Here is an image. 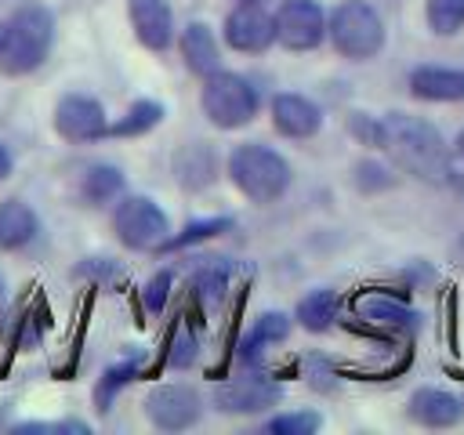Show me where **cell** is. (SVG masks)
<instances>
[{"mask_svg": "<svg viewBox=\"0 0 464 435\" xmlns=\"http://www.w3.org/2000/svg\"><path fill=\"white\" fill-rule=\"evenodd\" d=\"M80 196L87 207H105L123 196V170L112 163H91L80 178Z\"/></svg>", "mask_w": 464, "mask_h": 435, "instance_id": "cell-22", "label": "cell"}, {"mask_svg": "<svg viewBox=\"0 0 464 435\" xmlns=\"http://www.w3.org/2000/svg\"><path fill=\"white\" fill-rule=\"evenodd\" d=\"M76 276H98V279H105V276H116V265L109 257H91V265L76 268Z\"/></svg>", "mask_w": 464, "mask_h": 435, "instance_id": "cell-34", "label": "cell"}, {"mask_svg": "<svg viewBox=\"0 0 464 435\" xmlns=\"http://www.w3.org/2000/svg\"><path fill=\"white\" fill-rule=\"evenodd\" d=\"M406 417L420 428H457L464 417V402L442 388H417L406 399Z\"/></svg>", "mask_w": 464, "mask_h": 435, "instance_id": "cell-15", "label": "cell"}, {"mask_svg": "<svg viewBox=\"0 0 464 435\" xmlns=\"http://www.w3.org/2000/svg\"><path fill=\"white\" fill-rule=\"evenodd\" d=\"M337 312H341V297H337V290L319 286V290H312V294H304V297L297 301L294 319H297L308 334H326V330L337 323Z\"/></svg>", "mask_w": 464, "mask_h": 435, "instance_id": "cell-21", "label": "cell"}, {"mask_svg": "<svg viewBox=\"0 0 464 435\" xmlns=\"http://www.w3.org/2000/svg\"><path fill=\"white\" fill-rule=\"evenodd\" d=\"M228 228H232V218H199V221H188L178 236H167V243H163L160 250H185V246H192V243L225 236Z\"/></svg>", "mask_w": 464, "mask_h": 435, "instance_id": "cell-25", "label": "cell"}, {"mask_svg": "<svg viewBox=\"0 0 464 435\" xmlns=\"http://www.w3.org/2000/svg\"><path fill=\"white\" fill-rule=\"evenodd\" d=\"M163 116H167V109H163L160 102L138 98L116 123H109V134H105V138H141V134H149L152 127H160Z\"/></svg>", "mask_w": 464, "mask_h": 435, "instance_id": "cell-24", "label": "cell"}, {"mask_svg": "<svg viewBox=\"0 0 464 435\" xmlns=\"http://www.w3.org/2000/svg\"><path fill=\"white\" fill-rule=\"evenodd\" d=\"M11 170H14V156H11V152H7V145L0 141V181H4V178H11Z\"/></svg>", "mask_w": 464, "mask_h": 435, "instance_id": "cell-35", "label": "cell"}, {"mask_svg": "<svg viewBox=\"0 0 464 435\" xmlns=\"http://www.w3.org/2000/svg\"><path fill=\"white\" fill-rule=\"evenodd\" d=\"M178 51L185 58V69L199 80H207L210 72L221 69V47H218V36L207 22H188L178 36Z\"/></svg>", "mask_w": 464, "mask_h": 435, "instance_id": "cell-17", "label": "cell"}, {"mask_svg": "<svg viewBox=\"0 0 464 435\" xmlns=\"http://www.w3.org/2000/svg\"><path fill=\"white\" fill-rule=\"evenodd\" d=\"M283 402V384L268 373H239V377H228L214 388V406L221 413H232V417H250V413H265L272 406Z\"/></svg>", "mask_w": 464, "mask_h": 435, "instance_id": "cell-7", "label": "cell"}, {"mask_svg": "<svg viewBox=\"0 0 464 435\" xmlns=\"http://www.w3.org/2000/svg\"><path fill=\"white\" fill-rule=\"evenodd\" d=\"M54 130L69 145H87V141H102L109 134V120H105V109L98 98L72 91V94H62L54 105Z\"/></svg>", "mask_w": 464, "mask_h": 435, "instance_id": "cell-10", "label": "cell"}, {"mask_svg": "<svg viewBox=\"0 0 464 435\" xmlns=\"http://www.w3.org/2000/svg\"><path fill=\"white\" fill-rule=\"evenodd\" d=\"M355 315L370 326H381L388 334H402V337H413L420 330V312L410 308L402 297L395 294H384V290H370V294H359L355 297Z\"/></svg>", "mask_w": 464, "mask_h": 435, "instance_id": "cell-12", "label": "cell"}, {"mask_svg": "<svg viewBox=\"0 0 464 435\" xmlns=\"http://www.w3.org/2000/svg\"><path fill=\"white\" fill-rule=\"evenodd\" d=\"M225 170H228V181L257 207H268V203H279L294 181V170L286 163L283 152L261 145V141H243L228 152L225 160Z\"/></svg>", "mask_w": 464, "mask_h": 435, "instance_id": "cell-2", "label": "cell"}, {"mask_svg": "<svg viewBox=\"0 0 464 435\" xmlns=\"http://www.w3.org/2000/svg\"><path fill=\"white\" fill-rule=\"evenodd\" d=\"M170 286H174V272H156L149 283H145V290H141V304H145V312H152V315H160L163 312V304H167V297H170Z\"/></svg>", "mask_w": 464, "mask_h": 435, "instance_id": "cell-29", "label": "cell"}, {"mask_svg": "<svg viewBox=\"0 0 464 435\" xmlns=\"http://www.w3.org/2000/svg\"><path fill=\"white\" fill-rule=\"evenodd\" d=\"M36 232H40V218L25 199H18V196L0 199V250H7V254L22 250L36 239Z\"/></svg>", "mask_w": 464, "mask_h": 435, "instance_id": "cell-19", "label": "cell"}, {"mask_svg": "<svg viewBox=\"0 0 464 435\" xmlns=\"http://www.w3.org/2000/svg\"><path fill=\"white\" fill-rule=\"evenodd\" d=\"M460 402H464V399H460Z\"/></svg>", "mask_w": 464, "mask_h": 435, "instance_id": "cell-40", "label": "cell"}, {"mask_svg": "<svg viewBox=\"0 0 464 435\" xmlns=\"http://www.w3.org/2000/svg\"><path fill=\"white\" fill-rule=\"evenodd\" d=\"M348 130H352V134H355L362 145L377 149V130H381L377 116H366V112H352V116H348Z\"/></svg>", "mask_w": 464, "mask_h": 435, "instance_id": "cell-32", "label": "cell"}, {"mask_svg": "<svg viewBox=\"0 0 464 435\" xmlns=\"http://www.w3.org/2000/svg\"><path fill=\"white\" fill-rule=\"evenodd\" d=\"M276 18V44L286 51H315L326 40V11L315 0H283Z\"/></svg>", "mask_w": 464, "mask_h": 435, "instance_id": "cell-9", "label": "cell"}, {"mask_svg": "<svg viewBox=\"0 0 464 435\" xmlns=\"http://www.w3.org/2000/svg\"><path fill=\"white\" fill-rule=\"evenodd\" d=\"M326 40L348 62H370L384 51V22L366 0H341L326 14Z\"/></svg>", "mask_w": 464, "mask_h": 435, "instance_id": "cell-4", "label": "cell"}, {"mask_svg": "<svg viewBox=\"0 0 464 435\" xmlns=\"http://www.w3.org/2000/svg\"><path fill=\"white\" fill-rule=\"evenodd\" d=\"M395 178H388V170L381 167V163H373V160H362V163H355V185L362 188V192H377V188H388Z\"/></svg>", "mask_w": 464, "mask_h": 435, "instance_id": "cell-31", "label": "cell"}, {"mask_svg": "<svg viewBox=\"0 0 464 435\" xmlns=\"http://www.w3.org/2000/svg\"><path fill=\"white\" fill-rule=\"evenodd\" d=\"M127 18L145 51L163 54L174 44V11L167 0H127Z\"/></svg>", "mask_w": 464, "mask_h": 435, "instance_id": "cell-14", "label": "cell"}, {"mask_svg": "<svg viewBox=\"0 0 464 435\" xmlns=\"http://www.w3.org/2000/svg\"><path fill=\"white\" fill-rule=\"evenodd\" d=\"M228 279H232V265L228 257H207L196 272H192V294L203 308H218L228 294Z\"/></svg>", "mask_w": 464, "mask_h": 435, "instance_id": "cell-23", "label": "cell"}, {"mask_svg": "<svg viewBox=\"0 0 464 435\" xmlns=\"http://www.w3.org/2000/svg\"><path fill=\"white\" fill-rule=\"evenodd\" d=\"M236 4H265V0H236Z\"/></svg>", "mask_w": 464, "mask_h": 435, "instance_id": "cell-38", "label": "cell"}, {"mask_svg": "<svg viewBox=\"0 0 464 435\" xmlns=\"http://www.w3.org/2000/svg\"><path fill=\"white\" fill-rule=\"evenodd\" d=\"M319 424H323V417L315 410H294V413L272 417L265 424V431L268 435H312V431H319Z\"/></svg>", "mask_w": 464, "mask_h": 435, "instance_id": "cell-28", "label": "cell"}, {"mask_svg": "<svg viewBox=\"0 0 464 435\" xmlns=\"http://www.w3.org/2000/svg\"><path fill=\"white\" fill-rule=\"evenodd\" d=\"M134 377H138V362H116V366H109V370L98 377V384H94V410H98V413H109L116 392L127 388Z\"/></svg>", "mask_w": 464, "mask_h": 435, "instance_id": "cell-26", "label": "cell"}, {"mask_svg": "<svg viewBox=\"0 0 464 435\" xmlns=\"http://www.w3.org/2000/svg\"><path fill=\"white\" fill-rule=\"evenodd\" d=\"M14 431H69V435H87L91 428L83 420H25V424H14Z\"/></svg>", "mask_w": 464, "mask_h": 435, "instance_id": "cell-33", "label": "cell"}, {"mask_svg": "<svg viewBox=\"0 0 464 435\" xmlns=\"http://www.w3.org/2000/svg\"><path fill=\"white\" fill-rule=\"evenodd\" d=\"M221 36L239 54H265L276 44V18L265 11V4H236L225 14Z\"/></svg>", "mask_w": 464, "mask_h": 435, "instance_id": "cell-11", "label": "cell"}, {"mask_svg": "<svg viewBox=\"0 0 464 435\" xmlns=\"http://www.w3.org/2000/svg\"><path fill=\"white\" fill-rule=\"evenodd\" d=\"M410 94L420 102H464V69L453 65H417L410 72Z\"/></svg>", "mask_w": 464, "mask_h": 435, "instance_id": "cell-16", "label": "cell"}, {"mask_svg": "<svg viewBox=\"0 0 464 435\" xmlns=\"http://www.w3.org/2000/svg\"><path fill=\"white\" fill-rule=\"evenodd\" d=\"M4 40H7V22H0V51H4Z\"/></svg>", "mask_w": 464, "mask_h": 435, "instance_id": "cell-37", "label": "cell"}, {"mask_svg": "<svg viewBox=\"0 0 464 435\" xmlns=\"http://www.w3.org/2000/svg\"><path fill=\"white\" fill-rule=\"evenodd\" d=\"M460 257H464V236H460Z\"/></svg>", "mask_w": 464, "mask_h": 435, "instance_id": "cell-39", "label": "cell"}, {"mask_svg": "<svg viewBox=\"0 0 464 435\" xmlns=\"http://www.w3.org/2000/svg\"><path fill=\"white\" fill-rule=\"evenodd\" d=\"M424 18L435 36H457L464 29V0H428Z\"/></svg>", "mask_w": 464, "mask_h": 435, "instance_id": "cell-27", "label": "cell"}, {"mask_svg": "<svg viewBox=\"0 0 464 435\" xmlns=\"http://www.w3.org/2000/svg\"><path fill=\"white\" fill-rule=\"evenodd\" d=\"M54 47V14L44 4H22L7 14V40L0 51V72L29 76Z\"/></svg>", "mask_w": 464, "mask_h": 435, "instance_id": "cell-3", "label": "cell"}, {"mask_svg": "<svg viewBox=\"0 0 464 435\" xmlns=\"http://www.w3.org/2000/svg\"><path fill=\"white\" fill-rule=\"evenodd\" d=\"M453 152L464 160V127H460V134H457V141H453Z\"/></svg>", "mask_w": 464, "mask_h": 435, "instance_id": "cell-36", "label": "cell"}, {"mask_svg": "<svg viewBox=\"0 0 464 435\" xmlns=\"http://www.w3.org/2000/svg\"><path fill=\"white\" fill-rule=\"evenodd\" d=\"M199 109L218 130H239L257 120L261 112V94L257 87L232 69H218L203 80L199 87Z\"/></svg>", "mask_w": 464, "mask_h": 435, "instance_id": "cell-5", "label": "cell"}, {"mask_svg": "<svg viewBox=\"0 0 464 435\" xmlns=\"http://www.w3.org/2000/svg\"><path fill=\"white\" fill-rule=\"evenodd\" d=\"M377 123H381L377 149L388 152V160L399 170L428 185L453 181V152L435 123H428L424 116H410V112H384L377 116Z\"/></svg>", "mask_w": 464, "mask_h": 435, "instance_id": "cell-1", "label": "cell"}, {"mask_svg": "<svg viewBox=\"0 0 464 435\" xmlns=\"http://www.w3.org/2000/svg\"><path fill=\"white\" fill-rule=\"evenodd\" d=\"M286 337H290V315H283V312H265V315L254 319V326H250L246 337L239 341V359L254 366V362H261L265 348L283 344Z\"/></svg>", "mask_w": 464, "mask_h": 435, "instance_id": "cell-20", "label": "cell"}, {"mask_svg": "<svg viewBox=\"0 0 464 435\" xmlns=\"http://www.w3.org/2000/svg\"><path fill=\"white\" fill-rule=\"evenodd\" d=\"M141 406L149 424L160 431H185L203 417V399L192 384H156Z\"/></svg>", "mask_w": 464, "mask_h": 435, "instance_id": "cell-8", "label": "cell"}, {"mask_svg": "<svg viewBox=\"0 0 464 435\" xmlns=\"http://www.w3.org/2000/svg\"><path fill=\"white\" fill-rule=\"evenodd\" d=\"M196 337L188 334V330H178L174 334V341H170V352H167V366L170 370H188L192 362H196Z\"/></svg>", "mask_w": 464, "mask_h": 435, "instance_id": "cell-30", "label": "cell"}, {"mask_svg": "<svg viewBox=\"0 0 464 435\" xmlns=\"http://www.w3.org/2000/svg\"><path fill=\"white\" fill-rule=\"evenodd\" d=\"M268 112H272V127H276L283 138H290V141H308V138H315L319 127H323V109H319L312 98L297 94V91L276 94L272 105H268Z\"/></svg>", "mask_w": 464, "mask_h": 435, "instance_id": "cell-13", "label": "cell"}, {"mask_svg": "<svg viewBox=\"0 0 464 435\" xmlns=\"http://www.w3.org/2000/svg\"><path fill=\"white\" fill-rule=\"evenodd\" d=\"M218 178V156L207 141H188L174 152V181L188 192H199L207 185H214Z\"/></svg>", "mask_w": 464, "mask_h": 435, "instance_id": "cell-18", "label": "cell"}, {"mask_svg": "<svg viewBox=\"0 0 464 435\" xmlns=\"http://www.w3.org/2000/svg\"><path fill=\"white\" fill-rule=\"evenodd\" d=\"M112 232L127 250H160L170 236V218L149 196H123L112 207Z\"/></svg>", "mask_w": 464, "mask_h": 435, "instance_id": "cell-6", "label": "cell"}]
</instances>
